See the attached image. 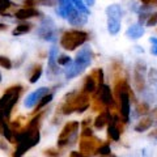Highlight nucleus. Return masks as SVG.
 <instances>
[{
	"label": "nucleus",
	"mask_w": 157,
	"mask_h": 157,
	"mask_svg": "<svg viewBox=\"0 0 157 157\" xmlns=\"http://www.w3.org/2000/svg\"><path fill=\"white\" fill-rule=\"evenodd\" d=\"M45 115V111L37 113V115L24 127L21 131L14 134V148L12 157H22L28 151L34 148L41 140V132H39V126H41L42 118Z\"/></svg>",
	"instance_id": "obj_1"
},
{
	"label": "nucleus",
	"mask_w": 157,
	"mask_h": 157,
	"mask_svg": "<svg viewBox=\"0 0 157 157\" xmlns=\"http://www.w3.org/2000/svg\"><path fill=\"white\" fill-rule=\"evenodd\" d=\"M64 102L60 105L59 110L63 115H70L72 113H78L82 114L85 110L89 109L90 102H89V94H85L82 92H72L68 93L64 97Z\"/></svg>",
	"instance_id": "obj_2"
},
{
	"label": "nucleus",
	"mask_w": 157,
	"mask_h": 157,
	"mask_svg": "<svg viewBox=\"0 0 157 157\" xmlns=\"http://www.w3.org/2000/svg\"><path fill=\"white\" fill-rule=\"evenodd\" d=\"M93 58H94V54H93V50L89 46L80 48L78 52L76 54L75 60H73L66 70V77L68 80H71V78L78 76L81 72H84L86 68L90 66Z\"/></svg>",
	"instance_id": "obj_3"
},
{
	"label": "nucleus",
	"mask_w": 157,
	"mask_h": 157,
	"mask_svg": "<svg viewBox=\"0 0 157 157\" xmlns=\"http://www.w3.org/2000/svg\"><path fill=\"white\" fill-rule=\"evenodd\" d=\"M22 90L24 88L21 85H13L7 88V90L3 93L2 98H0V121H9L11 113L14 105H17Z\"/></svg>",
	"instance_id": "obj_4"
},
{
	"label": "nucleus",
	"mask_w": 157,
	"mask_h": 157,
	"mask_svg": "<svg viewBox=\"0 0 157 157\" xmlns=\"http://www.w3.org/2000/svg\"><path fill=\"white\" fill-rule=\"evenodd\" d=\"M78 127H80V123H78L77 121H71V122H68V123L64 124V127L62 128L60 134L58 136V141H56L58 148L64 149V148L72 147L77 143Z\"/></svg>",
	"instance_id": "obj_5"
},
{
	"label": "nucleus",
	"mask_w": 157,
	"mask_h": 157,
	"mask_svg": "<svg viewBox=\"0 0 157 157\" xmlns=\"http://www.w3.org/2000/svg\"><path fill=\"white\" fill-rule=\"evenodd\" d=\"M89 39V34L84 30H67L60 37V46L68 51H75Z\"/></svg>",
	"instance_id": "obj_6"
},
{
	"label": "nucleus",
	"mask_w": 157,
	"mask_h": 157,
	"mask_svg": "<svg viewBox=\"0 0 157 157\" xmlns=\"http://www.w3.org/2000/svg\"><path fill=\"white\" fill-rule=\"evenodd\" d=\"M37 34L39 38L45 39V41L48 42H54L56 41V28H55V22L51 17H43L41 21V25H39Z\"/></svg>",
	"instance_id": "obj_7"
},
{
	"label": "nucleus",
	"mask_w": 157,
	"mask_h": 157,
	"mask_svg": "<svg viewBox=\"0 0 157 157\" xmlns=\"http://www.w3.org/2000/svg\"><path fill=\"white\" fill-rule=\"evenodd\" d=\"M147 66L143 60H137L134 67V85L135 89L141 93L147 86Z\"/></svg>",
	"instance_id": "obj_8"
},
{
	"label": "nucleus",
	"mask_w": 157,
	"mask_h": 157,
	"mask_svg": "<svg viewBox=\"0 0 157 157\" xmlns=\"http://www.w3.org/2000/svg\"><path fill=\"white\" fill-rule=\"evenodd\" d=\"M104 141L100 140L98 137H96L94 135L92 136H80V140H78V151L82 152L85 155H94L96 149L100 147Z\"/></svg>",
	"instance_id": "obj_9"
},
{
	"label": "nucleus",
	"mask_w": 157,
	"mask_h": 157,
	"mask_svg": "<svg viewBox=\"0 0 157 157\" xmlns=\"http://www.w3.org/2000/svg\"><path fill=\"white\" fill-rule=\"evenodd\" d=\"M93 98H97L102 102V105L105 107H115V98L113 96L110 86L107 84H102L100 86H97L96 92L93 93Z\"/></svg>",
	"instance_id": "obj_10"
},
{
	"label": "nucleus",
	"mask_w": 157,
	"mask_h": 157,
	"mask_svg": "<svg viewBox=\"0 0 157 157\" xmlns=\"http://www.w3.org/2000/svg\"><path fill=\"white\" fill-rule=\"evenodd\" d=\"M123 124L124 122L122 121L119 114H111V119L107 124V136L113 141H118L121 139V135L123 134Z\"/></svg>",
	"instance_id": "obj_11"
},
{
	"label": "nucleus",
	"mask_w": 157,
	"mask_h": 157,
	"mask_svg": "<svg viewBox=\"0 0 157 157\" xmlns=\"http://www.w3.org/2000/svg\"><path fill=\"white\" fill-rule=\"evenodd\" d=\"M67 20L72 26H84L88 22V13H84L76 8H73L72 11L68 13Z\"/></svg>",
	"instance_id": "obj_12"
},
{
	"label": "nucleus",
	"mask_w": 157,
	"mask_h": 157,
	"mask_svg": "<svg viewBox=\"0 0 157 157\" xmlns=\"http://www.w3.org/2000/svg\"><path fill=\"white\" fill-rule=\"evenodd\" d=\"M47 93H50V92H48V88H46V86L39 88V89L34 90L33 93H30V94H29L25 98V102H24V105H25V107H28V109H32V107L36 106L38 104V101L41 100L43 96H46Z\"/></svg>",
	"instance_id": "obj_13"
},
{
	"label": "nucleus",
	"mask_w": 157,
	"mask_h": 157,
	"mask_svg": "<svg viewBox=\"0 0 157 157\" xmlns=\"http://www.w3.org/2000/svg\"><path fill=\"white\" fill-rule=\"evenodd\" d=\"M17 20H21V21H26L29 18H33V17H39L42 16V13L38 11L37 8H32V7H24L21 9L14 12L13 14Z\"/></svg>",
	"instance_id": "obj_14"
},
{
	"label": "nucleus",
	"mask_w": 157,
	"mask_h": 157,
	"mask_svg": "<svg viewBox=\"0 0 157 157\" xmlns=\"http://www.w3.org/2000/svg\"><path fill=\"white\" fill-rule=\"evenodd\" d=\"M110 119H111V111H110V109L106 107L105 110H102L100 114L97 115V118L93 121V124H94V127L97 130H102L104 127H106L109 124Z\"/></svg>",
	"instance_id": "obj_15"
},
{
	"label": "nucleus",
	"mask_w": 157,
	"mask_h": 157,
	"mask_svg": "<svg viewBox=\"0 0 157 157\" xmlns=\"http://www.w3.org/2000/svg\"><path fill=\"white\" fill-rule=\"evenodd\" d=\"M58 4H59V7L56 9V13L63 18H67L68 13L75 8L71 0H58Z\"/></svg>",
	"instance_id": "obj_16"
},
{
	"label": "nucleus",
	"mask_w": 157,
	"mask_h": 157,
	"mask_svg": "<svg viewBox=\"0 0 157 157\" xmlns=\"http://www.w3.org/2000/svg\"><path fill=\"white\" fill-rule=\"evenodd\" d=\"M97 89V82L94 80V77L92 75H88L84 78V82H82V88H81V92L85 93V94H93Z\"/></svg>",
	"instance_id": "obj_17"
},
{
	"label": "nucleus",
	"mask_w": 157,
	"mask_h": 157,
	"mask_svg": "<svg viewBox=\"0 0 157 157\" xmlns=\"http://www.w3.org/2000/svg\"><path fill=\"white\" fill-rule=\"evenodd\" d=\"M153 123H155V121H153V118H152L151 115L149 117H143L141 119L137 122V123L135 124V127H134V130L136 131V132H144V131H148L152 126H153Z\"/></svg>",
	"instance_id": "obj_18"
},
{
	"label": "nucleus",
	"mask_w": 157,
	"mask_h": 157,
	"mask_svg": "<svg viewBox=\"0 0 157 157\" xmlns=\"http://www.w3.org/2000/svg\"><path fill=\"white\" fill-rule=\"evenodd\" d=\"M0 135L9 143H14V132L6 121H0Z\"/></svg>",
	"instance_id": "obj_19"
},
{
	"label": "nucleus",
	"mask_w": 157,
	"mask_h": 157,
	"mask_svg": "<svg viewBox=\"0 0 157 157\" xmlns=\"http://www.w3.org/2000/svg\"><path fill=\"white\" fill-rule=\"evenodd\" d=\"M143 34H144V28L140 24H134L126 30V36L130 39H139L143 37Z\"/></svg>",
	"instance_id": "obj_20"
},
{
	"label": "nucleus",
	"mask_w": 157,
	"mask_h": 157,
	"mask_svg": "<svg viewBox=\"0 0 157 157\" xmlns=\"http://www.w3.org/2000/svg\"><path fill=\"white\" fill-rule=\"evenodd\" d=\"M25 7H54L56 4V0H22Z\"/></svg>",
	"instance_id": "obj_21"
},
{
	"label": "nucleus",
	"mask_w": 157,
	"mask_h": 157,
	"mask_svg": "<svg viewBox=\"0 0 157 157\" xmlns=\"http://www.w3.org/2000/svg\"><path fill=\"white\" fill-rule=\"evenodd\" d=\"M14 7H16V4H14L12 0H0V16L11 17L12 14L9 11H12Z\"/></svg>",
	"instance_id": "obj_22"
},
{
	"label": "nucleus",
	"mask_w": 157,
	"mask_h": 157,
	"mask_svg": "<svg viewBox=\"0 0 157 157\" xmlns=\"http://www.w3.org/2000/svg\"><path fill=\"white\" fill-rule=\"evenodd\" d=\"M106 16L111 17V18H117V20H122L123 16V11H122L121 6H117V4H111L106 8Z\"/></svg>",
	"instance_id": "obj_23"
},
{
	"label": "nucleus",
	"mask_w": 157,
	"mask_h": 157,
	"mask_svg": "<svg viewBox=\"0 0 157 157\" xmlns=\"http://www.w3.org/2000/svg\"><path fill=\"white\" fill-rule=\"evenodd\" d=\"M147 86L157 92V68H151L147 73Z\"/></svg>",
	"instance_id": "obj_24"
},
{
	"label": "nucleus",
	"mask_w": 157,
	"mask_h": 157,
	"mask_svg": "<svg viewBox=\"0 0 157 157\" xmlns=\"http://www.w3.org/2000/svg\"><path fill=\"white\" fill-rule=\"evenodd\" d=\"M121 21L122 20L107 17V32H109L111 36H117V34L121 32Z\"/></svg>",
	"instance_id": "obj_25"
},
{
	"label": "nucleus",
	"mask_w": 157,
	"mask_h": 157,
	"mask_svg": "<svg viewBox=\"0 0 157 157\" xmlns=\"http://www.w3.org/2000/svg\"><path fill=\"white\" fill-rule=\"evenodd\" d=\"M33 29V24L30 22H22V24H20V25H17L16 28L12 30V36L14 37H18V36H24V34H26L29 33Z\"/></svg>",
	"instance_id": "obj_26"
},
{
	"label": "nucleus",
	"mask_w": 157,
	"mask_h": 157,
	"mask_svg": "<svg viewBox=\"0 0 157 157\" xmlns=\"http://www.w3.org/2000/svg\"><path fill=\"white\" fill-rule=\"evenodd\" d=\"M56 47H51L48 51V68L52 73H58V63H56Z\"/></svg>",
	"instance_id": "obj_27"
},
{
	"label": "nucleus",
	"mask_w": 157,
	"mask_h": 157,
	"mask_svg": "<svg viewBox=\"0 0 157 157\" xmlns=\"http://www.w3.org/2000/svg\"><path fill=\"white\" fill-rule=\"evenodd\" d=\"M111 73L114 80H122V78H126L124 73H123V66H122L121 62H114L111 66Z\"/></svg>",
	"instance_id": "obj_28"
},
{
	"label": "nucleus",
	"mask_w": 157,
	"mask_h": 157,
	"mask_svg": "<svg viewBox=\"0 0 157 157\" xmlns=\"http://www.w3.org/2000/svg\"><path fill=\"white\" fill-rule=\"evenodd\" d=\"M52 98H54V94L52 93H47L46 96H43L41 100L38 101V104L36 105V110L33 111V114H37V113H39V111H42V109L45 106H47L48 104H50V102L52 101Z\"/></svg>",
	"instance_id": "obj_29"
},
{
	"label": "nucleus",
	"mask_w": 157,
	"mask_h": 157,
	"mask_svg": "<svg viewBox=\"0 0 157 157\" xmlns=\"http://www.w3.org/2000/svg\"><path fill=\"white\" fill-rule=\"evenodd\" d=\"M151 111V107L147 102H139L136 104V110H135V115L140 117V115H147Z\"/></svg>",
	"instance_id": "obj_30"
},
{
	"label": "nucleus",
	"mask_w": 157,
	"mask_h": 157,
	"mask_svg": "<svg viewBox=\"0 0 157 157\" xmlns=\"http://www.w3.org/2000/svg\"><path fill=\"white\" fill-rule=\"evenodd\" d=\"M41 75H42V66L38 64L36 67H33V71L30 73V76H29V81H30L32 84H36V82L39 80Z\"/></svg>",
	"instance_id": "obj_31"
},
{
	"label": "nucleus",
	"mask_w": 157,
	"mask_h": 157,
	"mask_svg": "<svg viewBox=\"0 0 157 157\" xmlns=\"http://www.w3.org/2000/svg\"><path fill=\"white\" fill-rule=\"evenodd\" d=\"M111 153V148H110V144L109 143H102L98 148L96 149L94 155L96 156H107Z\"/></svg>",
	"instance_id": "obj_32"
},
{
	"label": "nucleus",
	"mask_w": 157,
	"mask_h": 157,
	"mask_svg": "<svg viewBox=\"0 0 157 157\" xmlns=\"http://www.w3.org/2000/svg\"><path fill=\"white\" fill-rule=\"evenodd\" d=\"M90 75L94 77V80H96V82H97V86H100V85L104 84L105 76H104V70H102V68H97V70L92 71Z\"/></svg>",
	"instance_id": "obj_33"
},
{
	"label": "nucleus",
	"mask_w": 157,
	"mask_h": 157,
	"mask_svg": "<svg viewBox=\"0 0 157 157\" xmlns=\"http://www.w3.org/2000/svg\"><path fill=\"white\" fill-rule=\"evenodd\" d=\"M63 155V151L60 148H47L43 151V156L46 157H60Z\"/></svg>",
	"instance_id": "obj_34"
},
{
	"label": "nucleus",
	"mask_w": 157,
	"mask_h": 157,
	"mask_svg": "<svg viewBox=\"0 0 157 157\" xmlns=\"http://www.w3.org/2000/svg\"><path fill=\"white\" fill-rule=\"evenodd\" d=\"M56 63L58 66H63V67H68L72 63V59L68 56V55H60L56 59Z\"/></svg>",
	"instance_id": "obj_35"
},
{
	"label": "nucleus",
	"mask_w": 157,
	"mask_h": 157,
	"mask_svg": "<svg viewBox=\"0 0 157 157\" xmlns=\"http://www.w3.org/2000/svg\"><path fill=\"white\" fill-rule=\"evenodd\" d=\"M12 62H11V59H9L8 56H3V55H0V67H3V68H6V70H12Z\"/></svg>",
	"instance_id": "obj_36"
},
{
	"label": "nucleus",
	"mask_w": 157,
	"mask_h": 157,
	"mask_svg": "<svg viewBox=\"0 0 157 157\" xmlns=\"http://www.w3.org/2000/svg\"><path fill=\"white\" fill-rule=\"evenodd\" d=\"M72 4H73V7H75L76 9H78V11H81V12H84V13H88L89 11H88V8L85 7V4L82 0H71Z\"/></svg>",
	"instance_id": "obj_37"
},
{
	"label": "nucleus",
	"mask_w": 157,
	"mask_h": 157,
	"mask_svg": "<svg viewBox=\"0 0 157 157\" xmlns=\"http://www.w3.org/2000/svg\"><path fill=\"white\" fill-rule=\"evenodd\" d=\"M145 25L147 26H155V25H157V12L149 13V16H148V18H147V21H145Z\"/></svg>",
	"instance_id": "obj_38"
},
{
	"label": "nucleus",
	"mask_w": 157,
	"mask_h": 157,
	"mask_svg": "<svg viewBox=\"0 0 157 157\" xmlns=\"http://www.w3.org/2000/svg\"><path fill=\"white\" fill-rule=\"evenodd\" d=\"M70 157H90L89 155H85L80 151H71L70 152Z\"/></svg>",
	"instance_id": "obj_39"
},
{
	"label": "nucleus",
	"mask_w": 157,
	"mask_h": 157,
	"mask_svg": "<svg viewBox=\"0 0 157 157\" xmlns=\"http://www.w3.org/2000/svg\"><path fill=\"white\" fill-rule=\"evenodd\" d=\"M93 131L90 127H82V131L80 132V136H92Z\"/></svg>",
	"instance_id": "obj_40"
},
{
	"label": "nucleus",
	"mask_w": 157,
	"mask_h": 157,
	"mask_svg": "<svg viewBox=\"0 0 157 157\" xmlns=\"http://www.w3.org/2000/svg\"><path fill=\"white\" fill-rule=\"evenodd\" d=\"M143 6H153V4H157V0H140Z\"/></svg>",
	"instance_id": "obj_41"
},
{
	"label": "nucleus",
	"mask_w": 157,
	"mask_h": 157,
	"mask_svg": "<svg viewBox=\"0 0 157 157\" xmlns=\"http://www.w3.org/2000/svg\"><path fill=\"white\" fill-rule=\"evenodd\" d=\"M0 151H4V152L8 151V145L6 143V140H3V139H0Z\"/></svg>",
	"instance_id": "obj_42"
},
{
	"label": "nucleus",
	"mask_w": 157,
	"mask_h": 157,
	"mask_svg": "<svg viewBox=\"0 0 157 157\" xmlns=\"http://www.w3.org/2000/svg\"><path fill=\"white\" fill-rule=\"evenodd\" d=\"M149 137H152V139L157 140V128H156L155 131H152V132H151V134H149Z\"/></svg>",
	"instance_id": "obj_43"
},
{
	"label": "nucleus",
	"mask_w": 157,
	"mask_h": 157,
	"mask_svg": "<svg viewBox=\"0 0 157 157\" xmlns=\"http://www.w3.org/2000/svg\"><path fill=\"white\" fill-rule=\"evenodd\" d=\"M149 42H151L153 46H157V38H156V37H152V38H149Z\"/></svg>",
	"instance_id": "obj_44"
},
{
	"label": "nucleus",
	"mask_w": 157,
	"mask_h": 157,
	"mask_svg": "<svg viewBox=\"0 0 157 157\" xmlns=\"http://www.w3.org/2000/svg\"><path fill=\"white\" fill-rule=\"evenodd\" d=\"M151 54H153V55L157 56V46H152L151 47Z\"/></svg>",
	"instance_id": "obj_45"
},
{
	"label": "nucleus",
	"mask_w": 157,
	"mask_h": 157,
	"mask_svg": "<svg viewBox=\"0 0 157 157\" xmlns=\"http://www.w3.org/2000/svg\"><path fill=\"white\" fill-rule=\"evenodd\" d=\"M0 30H7V25H6V24H0Z\"/></svg>",
	"instance_id": "obj_46"
},
{
	"label": "nucleus",
	"mask_w": 157,
	"mask_h": 157,
	"mask_svg": "<svg viewBox=\"0 0 157 157\" xmlns=\"http://www.w3.org/2000/svg\"><path fill=\"white\" fill-rule=\"evenodd\" d=\"M98 157H118V156H115V155L110 153V155H107V156H98Z\"/></svg>",
	"instance_id": "obj_47"
},
{
	"label": "nucleus",
	"mask_w": 157,
	"mask_h": 157,
	"mask_svg": "<svg viewBox=\"0 0 157 157\" xmlns=\"http://www.w3.org/2000/svg\"><path fill=\"white\" fill-rule=\"evenodd\" d=\"M0 82H2V73H0Z\"/></svg>",
	"instance_id": "obj_48"
}]
</instances>
